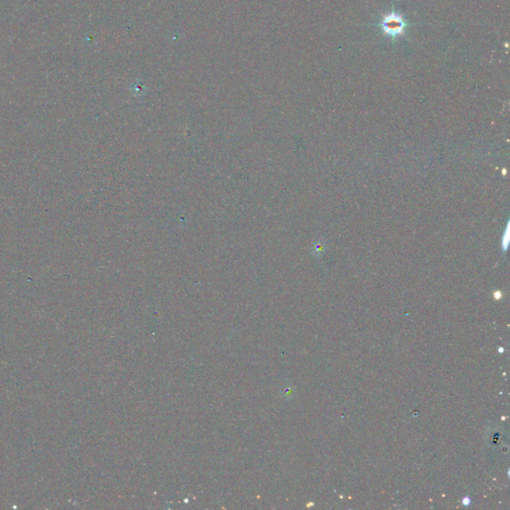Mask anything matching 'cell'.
<instances>
[{
    "instance_id": "obj_1",
    "label": "cell",
    "mask_w": 510,
    "mask_h": 510,
    "mask_svg": "<svg viewBox=\"0 0 510 510\" xmlns=\"http://www.w3.org/2000/svg\"><path fill=\"white\" fill-rule=\"evenodd\" d=\"M409 23L400 12L393 9L391 12L386 13L379 22V27L385 36L396 40L403 36Z\"/></svg>"
}]
</instances>
